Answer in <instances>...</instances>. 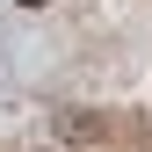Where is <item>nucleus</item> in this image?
<instances>
[{
	"label": "nucleus",
	"instance_id": "f257e3e1",
	"mask_svg": "<svg viewBox=\"0 0 152 152\" xmlns=\"http://www.w3.org/2000/svg\"><path fill=\"white\" fill-rule=\"evenodd\" d=\"M58 138L72 152H152L145 116H123V109H65V116H58Z\"/></svg>",
	"mask_w": 152,
	"mask_h": 152
},
{
	"label": "nucleus",
	"instance_id": "f03ea898",
	"mask_svg": "<svg viewBox=\"0 0 152 152\" xmlns=\"http://www.w3.org/2000/svg\"><path fill=\"white\" fill-rule=\"evenodd\" d=\"M15 7H44V0H15Z\"/></svg>",
	"mask_w": 152,
	"mask_h": 152
}]
</instances>
